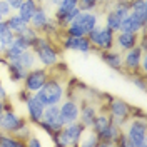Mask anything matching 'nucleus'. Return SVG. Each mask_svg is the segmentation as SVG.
Returning <instances> with one entry per match:
<instances>
[{"mask_svg":"<svg viewBox=\"0 0 147 147\" xmlns=\"http://www.w3.org/2000/svg\"><path fill=\"white\" fill-rule=\"evenodd\" d=\"M9 109H12V104H10L9 99H5V100H0V117L3 115V112H5V110H9Z\"/></svg>","mask_w":147,"mask_h":147,"instance_id":"33","label":"nucleus"},{"mask_svg":"<svg viewBox=\"0 0 147 147\" xmlns=\"http://www.w3.org/2000/svg\"><path fill=\"white\" fill-rule=\"evenodd\" d=\"M49 74H50V69L42 67V65H37L34 69H30L27 72V75H25V79L22 80L24 90L35 94V92L45 84V80L49 79Z\"/></svg>","mask_w":147,"mask_h":147,"instance_id":"9","label":"nucleus"},{"mask_svg":"<svg viewBox=\"0 0 147 147\" xmlns=\"http://www.w3.org/2000/svg\"><path fill=\"white\" fill-rule=\"evenodd\" d=\"M87 38L94 47V50L102 52V50H110L114 49V40H115V32L112 28L105 27L104 24H99L87 34Z\"/></svg>","mask_w":147,"mask_h":147,"instance_id":"6","label":"nucleus"},{"mask_svg":"<svg viewBox=\"0 0 147 147\" xmlns=\"http://www.w3.org/2000/svg\"><path fill=\"white\" fill-rule=\"evenodd\" d=\"M13 32L7 27V24H5V20H2L0 22V44H3V45L7 47L13 40Z\"/></svg>","mask_w":147,"mask_h":147,"instance_id":"27","label":"nucleus"},{"mask_svg":"<svg viewBox=\"0 0 147 147\" xmlns=\"http://www.w3.org/2000/svg\"><path fill=\"white\" fill-rule=\"evenodd\" d=\"M79 110H80V100L75 97V94L65 95L64 100L59 104V112H60V117H62L64 124L79 120Z\"/></svg>","mask_w":147,"mask_h":147,"instance_id":"13","label":"nucleus"},{"mask_svg":"<svg viewBox=\"0 0 147 147\" xmlns=\"http://www.w3.org/2000/svg\"><path fill=\"white\" fill-rule=\"evenodd\" d=\"M99 114V109L97 105H94L92 102H85V100H80V110H79V120L82 122L84 125L87 129L92 127L94 120Z\"/></svg>","mask_w":147,"mask_h":147,"instance_id":"18","label":"nucleus"},{"mask_svg":"<svg viewBox=\"0 0 147 147\" xmlns=\"http://www.w3.org/2000/svg\"><path fill=\"white\" fill-rule=\"evenodd\" d=\"M30 136H32V130H30V125H28L27 122H25V124H24V125L13 134V137H17L20 142H24V146H25V140H27Z\"/></svg>","mask_w":147,"mask_h":147,"instance_id":"28","label":"nucleus"},{"mask_svg":"<svg viewBox=\"0 0 147 147\" xmlns=\"http://www.w3.org/2000/svg\"><path fill=\"white\" fill-rule=\"evenodd\" d=\"M132 12H147V0H130Z\"/></svg>","mask_w":147,"mask_h":147,"instance_id":"29","label":"nucleus"},{"mask_svg":"<svg viewBox=\"0 0 147 147\" xmlns=\"http://www.w3.org/2000/svg\"><path fill=\"white\" fill-rule=\"evenodd\" d=\"M5 64H7V70H9L10 79H12L13 82H22V80L25 79V75H27L28 70L20 64L18 60H13V62H5Z\"/></svg>","mask_w":147,"mask_h":147,"instance_id":"22","label":"nucleus"},{"mask_svg":"<svg viewBox=\"0 0 147 147\" xmlns=\"http://www.w3.org/2000/svg\"><path fill=\"white\" fill-rule=\"evenodd\" d=\"M107 0H79L77 5L84 12H100V7Z\"/></svg>","mask_w":147,"mask_h":147,"instance_id":"25","label":"nucleus"},{"mask_svg":"<svg viewBox=\"0 0 147 147\" xmlns=\"http://www.w3.org/2000/svg\"><path fill=\"white\" fill-rule=\"evenodd\" d=\"M30 49L35 52L38 65L47 67V69H54V67H57L60 64V52L54 47L52 40L49 37L38 34Z\"/></svg>","mask_w":147,"mask_h":147,"instance_id":"2","label":"nucleus"},{"mask_svg":"<svg viewBox=\"0 0 147 147\" xmlns=\"http://www.w3.org/2000/svg\"><path fill=\"white\" fill-rule=\"evenodd\" d=\"M139 44V34L134 32H115V40H114V49H117L120 52H125L129 49L136 47Z\"/></svg>","mask_w":147,"mask_h":147,"instance_id":"17","label":"nucleus"},{"mask_svg":"<svg viewBox=\"0 0 147 147\" xmlns=\"http://www.w3.org/2000/svg\"><path fill=\"white\" fill-rule=\"evenodd\" d=\"M5 99H9V97H7V90L3 89V85H2V80H0V100H5Z\"/></svg>","mask_w":147,"mask_h":147,"instance_id":"35","label":"nucleus"},{"mask_svg":"<svg viewBox=\"0 0 147 147\" xmlns=\"http://www.w3.org/2000/svg\"><path fill=\"white\" fill-rule=\"evenodd\" d=\"M37 2H38V3H44V2H45V0H37Z\"/></svg>","mask_w":147,"mask_h":147,"instance_id":"37","label":"nucleus"},{"mask_svg":"<svg viewBox=\"0 0 147 147\" xmlns=\"http://www.w3.org/2000/svg\"><path fill=\"white\" fill-rule=\"evenodd\" d=\"M100 24V12H84L80 10L77 17L62 30L65 35H75V37H85L95 25Z\"/></svg>","mask_w":147,"mask_h":147,"instance_id":"3","label":"nucleus"},{"mask_svg":"<svg viewBox=\"0 0 147 147\" xmlns=\"http://www.w3.org/2000/svg\"><path fill=\"white\" fill-rule=\"evenodd\" d=\"M85 130H87V127L80 120H74V122L64 124V127L59 132H55L52 139H54L55 146L59 147H79V142Z\"/></svg>","mask_w":147,"mask_h":147,"instance_id":"5","label":"nucleus"},{"mask_svg":"<svg viewBox=\"0 0 147 147\" xmlns=\"http://www.w3.org/2000/svg\"><path fill=\"white\" fill-rule=\"evenodd\" d=\"M79 146L80 147H97L99 146V137L95 136V132H94L92 129H87V130L84 132Z\"/></svg>","mask_w":147,"mask_h":147,"instance_id":"26","label":"nucleus"},{"mask_svg":"<svg viewBox=\"0 0 147 147\" xmlns=\"http://www.w3.org/2000/svg\"><path fill=\"white\" fill-rule=\"evenodd\" d=\"M37 125L44 129L50 137L54 136L55 132H59L60 129L64 127V122H62L60 112H59V104H54V105H45V110H44L42 120H40Z\"/></svg>","mask_w":147,"mask_h":147,"instance_id":"7","label":"nucleus"},{"mask_svg":"<svg viewBox=\"0 0 147 147\" xmlns=\"http://www.w3.org/2000/svg\"><path fill=\"white\" fill-rule=\"evenodd\" d=\"M5 24H7V27H9L12 32H13V35H20V34H22V32H24V30H25V28L30 25L28 22H25L24 18L18 15L17 12L10 13L9 17L5 18Z\"/></svg>","mask_w":147,"mask_h":147,"instance_id":"21","label":"nucleus"},{"mask_svg":"<svg viewBox=\"0 0 147 147\" xmlns=\"http://www.w3.org/2000/svg\"><path fill=\"white\" fill-rule=\"evenodd\" d=\"M134 77V84L137 85L140 90L144 92L146 90V75H142V74H136V75H132Z\"/></svg>","mask_w":147,"mask_h":147,"instance_id":"31","label":"nucleus"},{"mask_svg":"<svg viewBox=\"0 0 147 147\" xmlns=\"http://www.w3.org/2000/svg\"><path fill=\"white\" fill-rule=\"evenodd\" d=\"M20 64L24 65L27 70H30V69H34V67H37L38 65V60H37V55L35 52L32 50V49H27V50H24L22 54H20V57L17 59Z\"/></svg>","mask_w":147,"mask_h":147,"instance_id":"24","label":"nucleus"},{"mask_svg":"<svg viewBox=\"0 0 147 147\" xmlns=\"http://www.w3.org/2000/svg\"><path fill=\"white\" fill-rule=\"evenodd\" d=\"M50 17H52V13L47 10L45 3H40V5L37 7L35 13H34L32 18H30V27L35 28L37 32L40 34V32H42V28L45 27V24L50 20Z\"/></svg>","mask_w":147,"mask_h":147,"instance_id":"19","label":"nucleus"},{"mask_svg":"<svg viewBox=\"0 0 147 147\" xmlns=\"http://www.w3.org/2000/svg\"><path fill=\"white\" fill-rule=\"evenodd\" d=\"M38 5H40V3H38L37 0H24L22 5H20V9L17 10V13L24 18L25 22L30 24V18H32V15L35 13V10H37Z\"/></svg>","mask_w":147,"mask_h":147,"instance_id":"23","label":"nucleus"},{"mask_svg":"<svg viewBox=\"0 0 147 147\" xmlns=\"http://www.w3.org/2000/svg\"><path fill=\"white\" fill-rule=\"evenodd\" d=\"M147 28V12H129L125 18L120 24V30L122 32H134V34H140Z\"/></svg>","mask_w":147,"mask_h":147,"instance_id":"14","label":"nucleus"},{"mask_svg":"<svg viewBox=\"0 0 147 147\" xmlns=\"http://www.w3.org/2000/svg\"><path fill=\"white\" fill-rule=\"evenodd\" d=\"M0 13H2L3 20L9 17L10 13H13V10L10 9V5H9V2H7V0H0Z\"/></svg>","mask_w":147,"mask_h":147,"instance_id":"30","label":"nucleus"},{"mask_svg":"<svg viewBox=\"0 0 147 147\" xmlns=\"http://www.w3.org/2000/svg\"><path fill=\"white\" fill-rule=\"evenodd\" d=\"M99 54H100L102 62L105 65H109L110 69H114L117 72H122V52L120 50L110 49V50H102Z\"/></svg>","mask_w":147,"mask_h":147,"instance_id":"20","label":"nucleus"},{"mask_svg":"<svg viewBox=\"0 0 147 147\" xmlns=\"http://www.w3.org/2000/svg\"><path fill=\"white\" fill-rule=\"evenodd\" d=\"M147 50L140 49L139 45L129 49L125 52H122V72L127 74V75H136L139 72V67H140V60H142V55L146 54Z\"/></svg>","mask_w":147,"mask_h":147,"instance_id":"10","label":"nucleus"},{"mask_svg":"<svg viewBox=\"0 0 147 147\" xmlns=\"http://www.w3.org/2000/svg\"><path fill=\"white\" fill-rule=\"evenodd\" d=\"M122 132L127 140V147L147 146V122L146 117H130L122 125Z\"/></svg>","mask_w":147,"mask_h":147,"instance_id":"4","label":"nucleus"},{"mask_svg":"<svg viewBox=\"0 0 147 147\" xmlns=\"http://www.w3.org/2000/svg\"><path fill=\"white\" fill-rule=\"evenodd\" d=\"M20 99L25 104V110H27V114H28V120L34 122V124H38V122L42 120L45 105L38 100L32 92H27V90L20 92Z\"/></svg>","mask_w":147,"mask_h":147,"instance_id":"12","label":"nucleus"},{"mask_svg":"<svg viewBox=\"0 0 147 147\" xmlns=\"http://www.w3.org/2000/svg\"><path fill=\"white\" fill-rule=\"evenodd\" d=\"M38 100L44 105H54V104H60L64 100L65 94V80L64 77H60L59 74H54L50 70L49 79L45 80V84L34 94Z\"/></svg>","mask_w":147,"mask_h":147,"instance_id":"1","label":"nucleus"},{"mask_svg":"<svg viewBox=\"0 0 147 147\" xmlns=\"http://www.w3.org/2000/svg\"><path fill=\"white\" fill-rule=\"evenodd\" d=\"M25 146L27 147H42V140H38L37 136H30V137L25 140Z\"/></svg>","mask_w":147,"mask_h":147,"instance_id":"32","label":"nucleus"},{"mask_svg":"<svg viewBox=\"0 0 147 147\" xmlns=\"http://www.w3.org/2000/svg\"><path fill=\"white\" fill-rule=\"evenodd\" d=\"M27 120L24 119L22 115H18L13 109H9L3 112V115L0 117V130L5 134H15L18 129L22 127Z\"/></svg>","mask_w":147,"mask_h":147,"instance_id":"16","label":"nucleus"},{"mask_svg":"<svg viewBox=\"0 0 147 147\" xmlns=\"http://www.w3.org/2000/svg\"><path fill=\"white\" fill-rule=\"evenodd\" d=\"M2 20H3V17H2V13H0V22H2Z\"/></svg>","mask_w":147,"mask_h":147,"instance_id":"38","label":"nucleus"},{"mask_svg":"<svg viewBox=\"0 0 147 147\" xmlns=\"http://www.w3.org/2000/svg\"><path fill=\"white\" fill-rule=\"evenodd\" d=\"M79 12H80V9H79L77 2H74V0H62V2L54 9L52 17H54L55 22L59 24V27L64 30L74 18L77 17Z\"/></svg>","mask_w":147,"mask_h":147,"instance_id":"8","label":"nucleus"},{"mask_svg":"<svg viewBox=\"0 0 147 147\" xmlns=\"http://www.w3.org/2000/svg\"><path fill=\"white\" fill-rule=\"evenodd\" d=\"M130 110H132V107L122 99H110L107 104V112L110 115V120L120 127L130 119Z\"/></svg>","mask_w":147,"mask_h":147,"instance_id":"11","label":"nucleus"},{"mask_svg":"<svg viewBox=\"0 0 147 147\" xmlns=\"http://www.w3.org/2000/svg\"><path fill=\"white\" fill-rule=\"evenodd\" d=\"M7 2H9L10 9L13 10V12H17V10L20 9V5H22V2H24V0H7Z\"/></svg>","mask_w":147,"mask_h":147,"instance_id":"34","label":"nucleus"},{"mask_svg":"<svg viewBox=\"0 0 147 147\" xmlns=\"http://www.w3.org/2000/svg\"><path fill=\"white\" fill-rule=\"evenodd\" d=\"M62 49L64 50H72V52H79V54H90L94 52V47L90 45L87 37H75V35H65L62 37Z\"/></svg>","mask_w":147,"mask_h":147,"instance_id":"15","label":"nucleus"},{"mask_svg":"<svg viewBox=\"0 0 147 147\" xmlns=\"http://www.w3.org/2000/svg\"><path fill=\"white\" fill-rule=\"evenodd\" d=\"M60 2H62V0H45L44 3H47V5H50L52 9H55V7H57V5H59Z\"/></svg>","mask_w":147,"mask_h":147,"instance_id":"36","label":"nucleus"}]
</instances>
